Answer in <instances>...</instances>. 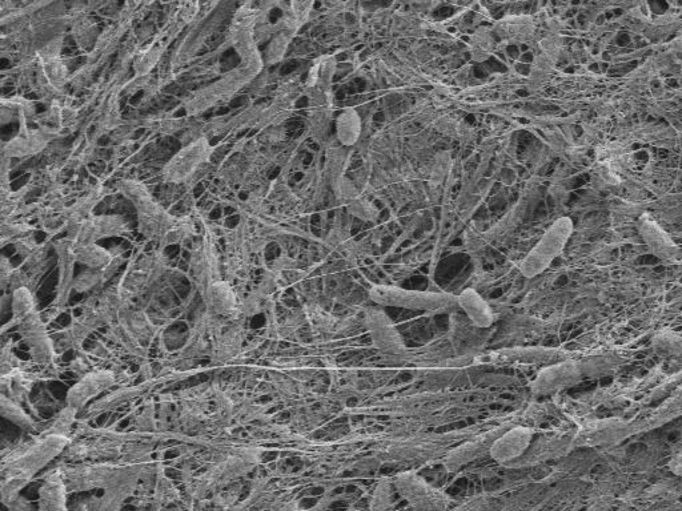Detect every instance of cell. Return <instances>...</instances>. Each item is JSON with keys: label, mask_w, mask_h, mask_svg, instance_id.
I'll return each mask as SVG.
<instances>
[{"label": "cell", "mask_w": 682, "mask_h": 511, "mask_svg": "<svg viewBox=\"0 0 682 511\" xmlns=\"http://www.w3.org/2000/svg\"><path fill=\"white\" fill-rule=\"evenodd\" d=\"M67 493L63 469L47 474L39 489L38 511H68Z\"/></svg>", "instance_id": "24"}, {"label": "cell", "mask_w": 682, "mask_h": 511, "mask_svg": "<svg viewBox=\"0 0 682 511\" xmlns=\"http://www.w3.org/2000/svg\"><path fill=\"white\" fill-rule=\"evenodd\" d=\"M243 333L242 329L231 328L227 332L220 333L216 341L214 353L216 360H230L238 350L242 348Z\"/></svg>", "instance_id": "31"}, {"label": "cell", "mask_w": 682, "mask_h": 511, "mask_svg": "<svg viewBox=\"0 0 682 511\" xmlns=\"http://www.w3.org/2000/svg\"><path fill=\"white\" fill-rule=\"evenodd\" d=\"M581 381H584V377L576 354L571 360L544 366L531 382V390L535 396H549L573 388Z\"/></svg>", "instance_id": "10"}, {"label": "cell", "mask_w": 682, "mask_h": 511, "mask_svg": "<svg viewBox=\"0 0 682 511\" xmlns=\"http://www.w3.org/2000/svg\"><path fill=\"white\" fill-rule=\"evenodd\" d=\"M258 14L251 8L238 11L231 27L232 46L238 52L248 70L258 72L262 68V56L256 46L255 24Z\"/></svg>", "instance_id": "9"}, {"label": "cell", "mask_w": 682, "mask_h": 511, "mask_svg": "<svg viewBox=\"0 0 682 511\" xmlns=\"http://www.w3.org/2000/svg\"><path fill=\"white\" fill-rule=\"evenodd\" d=\"M492 32L481 28L477 31L475 42H473V55L483 54L487 59L492 48Z\"/></svg>", "instance_id": "40"}, {"label": "cell", "mask_w": 682, "mask_h": 511, "mask_svg": "<svg viewBox=\"0 0 682 511\" xmlns=\"http://www.w3.org/2000/svg\"><path fill=\"white\" fill-rule=\"evenodd\" d=\"M291 36V32L284 31L280 32L279 35H276L275 38L271 40L267 50L268 63H276L283 58L284 54H286L288 44H290Z\"/></svg>", "instance_id": "38"}, {"label": "cell", "mask_w": 682, "mask_h": 511, "mask_svg": "<svg viewBox=\"0 0 682 511\" xmlns=\"http://www.w3.org/2000/svg\"><path fill=\"white\" fill-rule=\"evenodd\" d=\"M573 229L572 219L560 217L545 231L539 243L524 257L520 264L521 275L527 279L541 275L551 267L553 261L563 253L571 239Z\"/></svg>", "instance_id": "4"}, {"label": "cell", "mask_w": 682, "mask_h": 511, "mask_svg": "<svg viewBox=\"0 0 682 511\" xmlns=\"http://www.w3.org/2000/svg\"><path fill=\"white\" fill-rule=\"evenodd\" d=\"M128 231V223L119 215L92 216L78 224L72 241L76 244H96L106 237L122 236Z\"/></svg>", "instance_id": "18"}, {"label": "cell", "mask_w": 682, "mask_h": 511, "mask_svg": "<svg viewBox=\"0 0 682 511\" xmlns=\"http://www.w3.org/2000/svg\"><path fill=\"white\" fill-rule=\"evenodd\" d=\"M20 336L30 349L32 361L36 365H50L55 361L54 340L46 331V323L38 312L31 313L15 324Z\"/></svg>", "instance_id": "12"}, {"label": "cell", "mask_w": 682, "mask_h": 511, "mask_svg": "<svg viewBox=\"0 0 682 511\" xmlns=\"http://www.w3.org/2000/svg\"><path fill=\"white\" fill-rule=\"evenodd\" d=\"M74 255L78 263L86 265L92 271H103V269L110 267L115 259V256L110 251L100 247L98 244L74 243Z\"/></svg>", "instance_id": "27"}, {"label": "cell", "mask_w": 682, "mask_h": 511, "mask_svg": "<svg viewBox=\"0 0 682 511\" xmlns=\"http://www.w3.org/2000/svg\"><path fill=\"white\" fill-rule=\"evenodd\" d=\"M369 511H393V484L388 478H381L373 490Z\"/></svg>", "instance_id": "34"}, {"label": "cell", "mask_w": 682, "mask_h": 511, "mask_svg": "<svg viewBox=\"0 0 682 511\" xmlns=\"http://www.w3.org/2000/svg\"><path fill=\"white\" fill-rule=\"evenodd\" d=\"M535 429L531 426H513L505 430L492 445L489 457L501 465L515 464L531 446Z\"/></svg>", "instance_id": "17"}, {"label": "cell", "mask_w": 682, "mask_h": 511, "mask_svg": "<svg viewBox=\"0 0 682 511\" xmlns=\"http://www.w3.org/2000/svg\"><path fill=\"white\" fill-rule=\"evenodd\" d=\"M11 309V325H15L18 321L24 319V317L36 312L34 293L31 292L30 288L22 287L15 289L14 293H12Z\"/></svg>", "instance_id": "33"}, {"label": "cell", "mask_w": 682, "mask_h": 511, "mask_svg": "<svg viewBox=\"0 0 682 511\" xmlns=\"http://www.w3.org/2000/svg\"><path fill=\"white\" fill-rule=\"evenodd\" d=\"M639 228L641 239L644 240L649 252L664 263H677L682 259V251L676 241L656 223L649 213L640 216Z\"/></svg>", "instance_id": "15"}, {"label": "cell", "mask_w": 682, "mask_h": 511, "mask_svg": "<svg viewBox=\"0 0 682 511\" xmlns=\"http://www.w3.org/2000/svg\"><path fill=\"white\" fill-rule=\"evenodd\" d=\"M124 472L123 468L112 465L83 466V468L63 469L64 481L68 492L106 489Z\"/></svg>", "instance_id": "16"}, {"label": "cell", "mask_w": 682, "mask_h": 511, "mask_svg": "<svg viewBox=\"0 0 682 511\" xmlns=\"http://www.w3.org/2000/svg\"><path fill=\"white\" fill-rule=\"evenodd\" d=\"M8 509H10V511H32L30 502L24 500L22 497H19Z\"/></svg>", "instance_id": "45"}, {"label": "cell", "mask_w": 682, "mask_h": 511, "mask_svg": "<svg viewBox=\"0 0 682 511\" xmlns=\"http://www.w3.org/2000/svg\"><path fill=\"white\" fill-rule=\"evenodd\" d=\"M349 211L364 220H373L376 217V211L372 205H369L367 201L357 199V197L349 200Z\"/></svg>", "instance_id": "41"}, {"label": "cell", "mask_w": 682, "mask_h": 511, "mask_svg": "<svg viewBox=\"0 0 682 511\" xmlns=\"http://www.w3.org/2000/svg\"><path fill=\"white\" fill-rule=\"evenodd\" d=\"M361 135V119L355 108H345L336 119V136L344 147L355 146Z\"/></svg>", "instance_id": "28"}, {"label": "cell", "mask_w": 682, "mask_h": 511, "mask_svg": "<svg viewBox=\"0 0 682 511\" xmlns=\"http://www.w3.org/2000/svg\"><path fill=\"white\" fill-rule=\"evenodd\" d=\"M19 122V134L4 146V155H7L8 158H24V156L39 154L40 151L47 147L51 135L40 130V128H36V130L28 128L27 118H24V116H20Z\"/></svg>", "instance_id": "21"}, {"label": "cell", "mask_w": 682, "mask_h": 511, "mask_svg": "<svg viewBox=\"0 0 682 511\" xmlns=\"http://www.w3.org/2000/svg\"><path fill=\"white\" fill-rule=\"evenodd\" d=\"M70 444V438L44 436L32 438L18 448L12 449L2 460V501L10 508L20 497L32 478Z\"/></svg>", "instance_id": "1"}, {"label": "cell", "mask_w": 682, "mask_h": 511, "mask_svg": "<svg viewBox=\"0 0 682 511\" xmlns=\"http://www.w3.org/2000/svg\"><path fill=\"white\" fill-rule=\"evenodd\" d=\"M0 412H2L4 418H7L12 424L18 425L24 432H35L38 429L34 420L24 412L19 402L12 400V398L3 393L0 396Z\"/></svg>", "instance_id": "30"}, {"label": "cell", "mask_w": 682, "mask_h": 511, "mask_svg": "<svg viewBox=\"0 0 682 511\" xmlns=\"http://www.w3.org/2000/svg\"><path fill=\"white\" fill-rule=\"evenodd\" d=\"M507 430L505 425H500L499 428L487 430V432L479 434V436L471 438V440L463 442V444L452 449L447 454L444 460V466L448 472H457L472 464V462L479 461L491 453L492 445L495 444L497 438Z\"/></svg>", "instance_id": "14"}, {"label": "cell", "mask_w": 682, "mask_h": 511, "mask_svg": "<svg viewBox=\"0 0 682 511\" xmlns=\"http://www.w3.org/2000/svg\"><path fill=\"white\" fill-rule=\"evenodd\" d=\"M393 489L416 511H447L451 497L425 481L419 473L403 472L392 478Z\"/></svg>", "instance_id": "6"}, {"label": "cell", "mask_w": 682, "mask_h": 511, "mask_svg": "<svg viewBox=\"0 0 682 511\" xmlns=\"http://www.w3.org/2000/svg\"><path fill=\"white\" fill-rule=\"evenodd\" d=\"M212 154V147L206 138H199L188 143L178 154L172 156L163 168V179L168 183H183L191 180Z\"/></svg>", "instance_id": "8"}, {"label": "cell", "mask_w": 682, "mask_h": 511, "mask_svg": "<svg viewBox=\"0 0 682 511\" xmlns=\"http://www.w3.org/2000/svg\"><path fill=\"white\" fill-rule=\"evenodd\" d=\"M457 303L475 327L480 329L492 327L493 321H495V313L475 289L468 288L461 292L457 296Z\"/></svg>", "instance_id": "25"}, {"label": "cell", "mask_w": 682, "mask_h": 511, "mask_svg": "<svg viewBox=\"0 0 682 511\" xmlns=\"http://www.w3.org/2000/svg\"><path fill=\"white\" fill-rule=\"evenodd\" d=\"M336 64L332 58H322L316 62L308 76L307 86L312 90L328 92Z\"/></svg>", "instance_id": "32"}, {"label": "cell", "mask_w": 682, "mask_h": 511, "mask_svg": "<svg viewBox=\"0 0 682 511\" xmlns=\"http://www.w3.org/2000/svg\"><path fill=\"white\" fill-rule=\"evenodd\" d=\"M652 349L664 360H676L682 356V336L673 329H663L653 336Z\"/></svg>", "instance_id": "29"}, {"label": "cell", "mask_w": 682, "mask_h": 511, "mask_svg": "<svg viewBox=\"0 0 682 511\" xmlns=\"http://www.w3.org/2000/svg\"><path fill=\"white\" fill-rule=\"evenodd\" d=\"M680 382H682V370L680 373H677L676 376H673L672 378H669L668 381H665L663 385L659 386V388L653 390L651 396H649V400H659V398L665 396V393L671 392V390L675 389L676 386H679Z\"/></svg>", "instance_id": "43"}, {"label": "cell", "mask_w": 682, "mask_h": 511, "mask_svg": "<svg viewBox=\"0 0 682 511\" xmlns=\"http://www.w3.org/2000/svg\"><path fill=\"white\" fill-rule=\"evenodd\" d=\"M577 353L568 352L561 348H547V346H529V348H509L495 350L477 358L481 364L491 365H533L549 366L571 360Z\"/></svg>", "instance_id": "7"}, {"label": "cell", "mask_w": 682, "mask_h": 511, "mask_svg": "<svg viewBox=\"0 0 682 511\" xmlns=\"http://www.w3.org/2000/svg\"><path fill=\"white\" fill-rule=\"evenodd\" d=\"M63 48V38L60 36L58 39L51 40L46 46L39 51L38 58L39 62H47V60L60 58Z\"/></svg>", "instance_id": "42"}, {"label": "cell", "mask_w": 682, "mask_h": 511, "mask_svg": "<svg viewBox=\"0 0 682 511\" xmlns=\"http://www.w3.org/2000/svg\"><path fill=\"white\" fill-rule=\"evenodd\" d=\"M120 191L131 201L138 212L139 231L147 239L162 243L167 233L178 223L179 217L172 216L148 192L146 185L136 180H123Z\"/></svg>", "instance_id": "3"}, {"label": "cell", "mask_w": 682, "mask_h": 511, "mask_svg": "<svg viewBox=\"0 0 682 511\" xmlns=\"http://www.w3.org/2000/svg\"><path fill=\"white\" fill-rule=\"evenodd\" d=\"M107 279L108 273L106 269H103V271H92V269H88L87 272H83L82 275L78 276V279L74 280L72 288L78 292H90L92 289L99 287V285Z\"/></svg>", "instance_id": "37"}, {"label": "cell", "mask_w": 682, "mask_h": 511, "mask_svg": "<svg viewBox=\"0 0 682 511\" xmlns=\"http://www.w3.org/2000/svg\"><path fill=\"white\" fill-rule=\"evenodd\" d=\"M631 360L628 352L617 348H599L587 353H577V362L584 380L613 376Z\"/></svg>", "instance_id": "13"}, {"label": "cell", "mask_w": 682, "mask_h": 511, "mask_svg": "<svg viewBox=\"0 0 682 511\" xmlns=\"http://www.w3.org/2000/svg\"><path fill=\"white\" fill-rule=\"evenodd\" d=\"M369 297L379 307L409 309L425 313H449L459 308L457 296L445 292L413 291L387 285H376Z\"/></svg>", "instance_id": "2"}, {"label": "cell", "mask_w": 682, "mask_h": 511, "mask_svg": "<svg viewBox=\"0 0 682 511\" xmlns=\"http://www.w3.org/2000/svg\"><path fill=\"white\" fill-rule=\"evenodd\" d=\"M140 473L135 469H124L118 478L108 488L104 489L102 497L96 500L91 511H120L128 498L134 496L139 488Z\"/></svg>", "instance_id": "20"}, {"label": "cell", "mask_w": 682, "mask_h": 511, "mask_svg": "<svg viewBox=\"0 0 682 511\" xmlns=\"http://www.w3.org/2000/svg\"><path fill=\"white\" fill-rule=\"evenodd\" d=\"M160 55H162V48L159 46L148 48L147 51L142 52V54L138 56V60H136L135 64L136 71H138L139 74L146 75L147 72L155 66L156 62H158Z\"/></svg>", "instance_id": "39"}, {"label": "cell", "mask_w": 682, "mask_h": 511, "mask_svg": "<svg viewBox=\"0 0 682 511\" xmlns=\"http://www.w3.org/2000/svg\"><path fill=\"white\" fill-rule=\"evenodd\" d=\"M682 417V390L665 398L661 405L651 410L644 418L635 421L636 434L651 432Z\"/></svg>", "instance_id": "23"}, {"label": "cell", "mask_w": 682, "mask_h": 511, "mask_svg": "<svg viewBox=\"0 0 682 511\" xmlns=\"http://www.w3.org/2000/svg\"><path fill=\"white\" fill-rule=\"evenodd\" d=\"M636 436L635 421L623 418H597L585 421L572 438L571 448H603Z\"/></svg>", "instance_id": "5"}, {"label": "cell", "mask_w": 682, "mask_h": 511, "mask_svg": "<svg viewBox=\"0 0 682 511\" xmlns=\"http://www.w3.org/2000/svg\"><path fill=\"white\" fill-rule=\"evenodd\" d=\"M668 466L673 474L682 477V449L671 458Z\"/></svg>", "instance_id": "44"}, {"label": "cell", "mask_w": 682, "mask_h": 511, "mask_svg": "<svg viewBox=\"0 0 682 511\" xmlns=\"http://www.w3.org/2000/svg\"><path fill=\"white\" fill-rule=\"evenodd\" d=\"M364 323L373 346L388 356H400L407 350L403 336L397 331L391 317L381 308H368L364 312Z\"/></svg>", "instance_id": "11"}, {"label": "cell", "mask_w": 682, "mask_h": 511, "mask_svg": "<svg viewBox=\"0 0 682 511\" xmlns=\"http://www.w3.org/2000/svg\"><path fill=\"white\" fill-rule=\"evenodd\" d=\"M203 299L206 301L208 312L219 319H234L242 307L234 287L223 280L212 284Z\"/></svg>", "instance_id": "22"}, {"label": "cell", "mask_w": 682, "mask_h": 511, "mask_svg": "<svg viewBox=\"0 0 682 511\" xmlns=\"http://www.w3.org/2000/svg\"><path fill=\"white\" fill-rule=\"evenodd\" d=\"M78 410L67 406L62 412L52 420V424L48 426L46 432H42L44 436H63L68 437V432L71 430L72 424L75 422V416Z\"/></svg>", "instance_id": "36"}, {"label": "cell", "mask_w": 682, "mask_h": 511, "mask_svg": "<svg viewBox=\"0 0 682 511\" xmlns=\"http://www.w3.org/2000/svg\"><path fill=\"white\" fill-rule=\"evenodd\" d=\"M42 66L44 79L47 80L50 86L58 88L64 86L67 82L68 70L62 58L47 60V62H39Z\"/></svg>", "instance_id": "35"}, {"label": "cell", "mask_w": 682, "mask_h": 511, "mask_svg": "<svg viewBox=\"0 0 682 511\" xmlns=\"http://www.w3.org/2000/svg\"><path fill=\"white\" fill-rule=\"evenodd\" d=\"M535 22L531 16H509L495 26V34L512 43L527 42L535 34Z\"/></svg>", "instance_id": "26"}, {"label": "cell", "mask_w": 682, "mask_h": 511, "mask_svg": "<svg viewBox=\"0 0 682 511\" xmlns=\"http://www.w3.org/2000/svg\"><path fill=\"white\" fill-rule=\"evenodd\" d=\"M115 382L116 376L110 370H92L68 390L67 406L76 410L82 409L92 398L98 397L99 394L114 386Z\"/></svg>", "instance_id": "19"}]
</instances>
